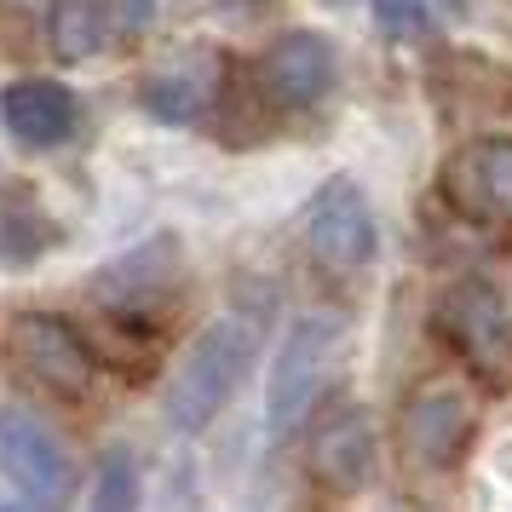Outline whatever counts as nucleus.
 Wrapping results in <instances>:
<instances>
[{"instance_id":"obj_3","label":"nucleus","mask_w":512,"mask_h":512,"mask_svg":"<svg viewBox=\"0 0 512 512\" xmlns=\"http://www.w3.org/2000/svg\"><path fill=\"white\" fill-rule=\"evenodd\" d=\"M0 351L18 369V380H29L35 392L58 397V403H81L98 380V351L58 311H18L6 323Z\"/></svg>"},{"instance_id":"obj_6","label":"nucleus","mask_w":512,"mask_h":512,"mask_svg":"<svg viewBox=\"0 0 512 512\" xmlns=\"http://www.w3.org/2000/svg\"><path fill=\"white\" fill-rule=\"evenodd\" d=\"M0 466H6V478L18 484V495H24L29 507L70 512L75 461L35 409H0Z\"/></svg>"},{"instance_id":"obj_8","label":"nucleus","mask_w":512,"mask_h":512,"mask_svg":"<svg viewBox=\"0 0 512 512\" xmlns=\"http://www.w3.org/2000/svg\"><path fill=\"white\" fill-rule=\"evenodd\" d=\"M478 432V403L461 380H426L409 392L403 403V455L420 466V472H449L461 466L466 443Z\"/></svg>"},{"instance_id":"obj_7","label":"nucleus","mask_w":512,"mask_h":512,"mask_svg":"<svg viewBox=\"0 0 512 512\" xmlns=\"http://www.w3.org/2000/svg\"><path fill=\"white\" fill-rule=\"evenodd\" d=\"M438 190L455 219L484 231H512V139L489 133V139L455 144L438 173Z\"/></svg>"},{"instance_id":"obj_1","label":"nucleus","mask_w":512,"mask_h":512,"mask_svg":"<svg viewBox=\"0 0 512 512\" xmlns=\"http://www.w3.org/2000/svg\"><path fill=\"white\" fill-rule=\"evenodd\" d=\"M259 340H265L259 311H231V317L208 323L190 340L185 363L173 374V392H167V420H173V432H190V438L208 432L213 420H219V409L236 397L248 363L259 357Z\"/></svg>"},{"instance_id":"obj_2","label":"nucleus","mask_w":512,"mask_h":512,"mask_svg":"<svg viewBox=\"0 0 512 512\" xmlns=\"http://www.w3.org/2000/svg\"><path fill=\"white\" fill-rule=\"evenodd\" d=\"M340 357H346V317L334 311H311L282 334L277 357H271V392H265L271 438H288L317 415V397L328 392V374Z\"/></svg>"},{"instance_id":"obj_9","label":"nucleus","mask_w":512,"mask_h":512,"mask_svg":"<svg viewBox=\"0 0 512 512\" xmlns=\"http://www.w3.org/2000/svg\"><path fill=\"white\" fill-rule=\"evenodd\" d=\"M374 242H380V231H374V202L363 196L357 179L334 173L311 196V208H305V248H311V259L328 265V271H340V277H351V271H363L374 259Z\"/></svg>"},{"instance_id":"obj_13","label":"nucleus","mask_w":512,"mask_h":512,"mask_svg":"<svg viewBox=\"0 0 512 512\" xmlns=\"http://www.w3.org/2000/svg\"><path fill=\"white\" fill-rule=\"evenodd\" d=\"M0 116L12 127V139L29 144V150H52L75 133V93L64 81H47V75H29V81H12L0 93Z\"/></svg>"},{"instance_id":"obj_18","label":"nucleus","mask_w":512,"mask_h":512,"mask_svg":"<svg viewBox=\"0 0 512 512\" xmlns=\"http://www.w3.org/2000/svg\"><path fill=\"white\" fill-rule=\"evenodd\" d=\"M104 6V18L116 35H144V29L156 24V0H98Z\"/></svg>"},{"instance_id":"obj_5","label":"nucleus","mask_w":512,"mask_h":512,"mask_svg":"<svg viewBox=\"0 0 512 512\" xmlns=\"http://www.w3.org/2000/svg\"><path fill=\"white\" fill-rule=\"evenodd\" d=\"M179 265H185L179 242H173V236H150V242H139L133 254L110 259V265L93 277L87 294H93V305L110 317V323L156 328L167 317L173 294H179Z\"/></svg>"},{"instance_id":"obj_4","label":"nucleus","mask_w":512,"mask_h":512,"mask_svg":"<svg viewBox=\"0 0 512 512\" xmlns=\"http://www.w3.org/2000/svg\"><path fill=\"white\" fill-rule=\"evenodd\" d=\"M432 323H438L443 346L455 351L489 392L512 386V317H507V305H501V294H495L489 282L461 277L455 288H443Z\"/></svg>"},{"instance_id":"obj_19","label":"nucleus","mask_w":512,"mask_h":512,"mask_svg":"<svg viewBox=\"0 0 512 512\" xmlns=\"http://www.w3.org/2000/svg\"><path fill=\"white\" fill-rule=\"evenodd\" d=\"M52 0H0V24H12V29H29V24H41V12H47Z\"/></svg>"},{"instance_id":"obj_14","label":"nucleus","mask_w":512,"mask_h":512,"mask_svg":"<svg viewBox=\"0 0 512 512\" xmlns=\"http://www.w3.org/2000/svg\"><path fill=\"white\" fill-rule=\"evenodd\" d=\"M110 35H116V29H110V18H104L98 0H52L47 6V41L64 64L98 58V52L110 47Z\"/></svg>"},{"instance_id":"obj_20","label":"nucleus","mask_w":512,"mask_h":512,"mask_svg":"<svg viewBox=\"0 0 512 512\" xmlns=\"http://www.w3.org/2000/svg\"><path fill=\"white\" fill-rule=\"evenodd\" d=\"M0 512H24V507H0Z\"/></svg>"},{"instance_id":"obj_10","label":"nucleus","mask_w":512,"mask_h":512,"mask_svg":"<svg viewBox=\"0 0 512 512\" xmlns=\"http://www.w3.org/2000/svg\"><path fill=\"white\" fill-rule=\"evenodd\" d=\"M334 75H340L334 41L317 29H288L259 58V93L282 110H311L334 93Z\"/></svg>"},{"instance_id":"obj_16","label":"nucleus","mask_w":512,"mask_h":512,"mask_svg":"<svg viewBox=\"0 0 512 512\" xmlns=\"http://www.w3.org/2000/svg\"><path fill=\"white\" fill-rule=\"evenodd\" d=\"M87 512H139V472L127 449H110L93 472V501Z\"/></svg>"},{"instance_id":"obj_15","label":"nucleus","mask_w":512,"mask_h":512,"mask_svg":"<svg viewBox=\"0 0 512 512\" xmlns=\"http://www.w3.org/2000/svg\"><path fill=\"white\" fill-rule=\"evenodd\" d=\"M144 98V110L156 121H167V127H196V121L208 116V104H213V87L202 81V75H190V70H162V75H150L139 87Z\"/></svg>"},{"instance_id":"obj_12","label":"nucleus","mask_w":512,"mask_h":512,"mask_svg":"<svg viewBox=\"0 0 512 512\" xmlns=\"http://www.w3.org/2000/svg\"><path fill=\"white\" fill-rule=\"evenodd\" d=\"M432 98H438L443 116L455 121H495V116H512V70L495 64L484 52H438L432 58Z\"/></svg>"},{"instance_id":"obj_17","label":"nucleus","mask_w":512,"mask_h":512,"mask_svg":"<svg viewBox=\"0 0 512 512\" xmlns=\"http://www.w3.org/2000/svg\"><path fill=\"white\" fill-rule=\"evenodd\" d=\"M374 24H380V35L386 41H426L432 35V0H369Z\"/></svg>"},{"instance_id":"obj_11","label":"nucleus","mask_w":512,"mask_h":512,"mask_svg":"<svg viewBox=\"0 0 512 512\" xmlns=\"http://www.w3.org/2000/svg\"><path fill=\"white\" fill-rule=\"evenodd\" d=\"M311 478L334 495H363L374 484V432L357 403H328L311 426Z\"/></svg>"}]
</instances>
